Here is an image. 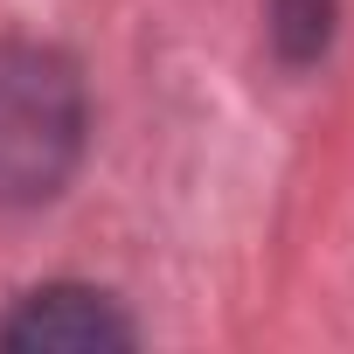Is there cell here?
I'll return each instance as SVG.
<instances>
[{"label":"cell","mask_w":354,"mask_h":354,"mask_svg":"<svg viewBox=\"0 0 354 354\" xmlns=\"http://www.w3.org/2000/svg\"><path fill=\"white\" fill-rule=\"evenodd\" d=\"M91 104L70 56L42 42H0V209L63 195L84 160Z\"/></svg>","instance_id":"cell-1"},{"label":"cell","mask_w":354,"mask_h":354,"mask_svg":"<svg viewBox=\"0 0 354 354\" xmlns=\"http://www.w3.org/2000/svg\"><path fill=\"white\" fill-rule=\"evenodd\" d=\"M0 347H15V354H118V347H132V319L118 313V299H104L91 285H42L0 319Z\"/></svg>","instance_id":"cell-2"},{"label":"cell","mask_w":354,"mask_h":354,"mask_svg":"<svg viewBox=\"0 0 354 354\" xmlns=\"http://www.w3.org/2000/svg\"><path fill=\"white\" fill-rule=\"evenodd\" d=\"M333 35V0H271V42L285 63H313Z\"/></svg>","instance_id":"cell-3"}]
</instances>
